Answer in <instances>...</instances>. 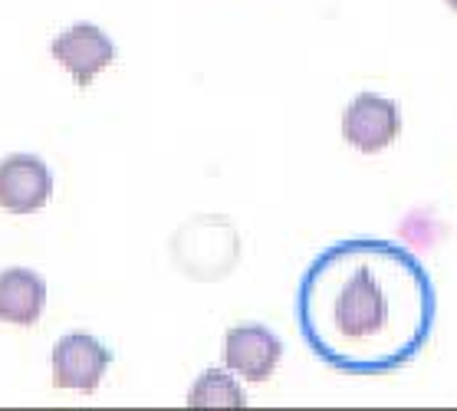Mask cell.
<instances>
[{
  "label": "cell",
  "mask_w": 457,
  "mask_h": 411,
  "mask_svg": "<svg viewBox=\"0 0 457 411\" xmlns=\"http://www.w3.org/2000/svg\"><path fill=\"white\" fill-rule=\"evenodd\" d=\"M437 297L425 264L392 240H339L303 273V342L343 375H388L418 359L435 332Z\"/></svg>",
  "instance_id": "1"
},
{
  "label": "cell",
  "mask_w": 457,
  "mask_h": 411,
  "mask_svg": "<svg viewBox=\"0 0 457 411\" xmlns=\"http://www.w3.org/2000/svg\"><path fill=\"white\" fill-rule=\"evenodd\" d=\"M402 132V113L392 99L375 93L355 96L343 113V138L362 155H375L388 148Z\"/></svg>",
  "instance_id": "2"
},
{
  "label": "cell",
  "mask_w": 457,
  "mask_h": 411,
  "mask_svg": "<svg viewBox=\"0 0 457 411\" xmlns=\"http://www.w3.org/2000/svg\"><path fill=\"white\" fill-rule=\"evenodd\" d=\"M109 362H112V352L105 349L103 342L86 332H70L53 349V385L73 391H96Z\"/></svg>",
  "instance_id": "3"
},
{
  "label": "cell",
  "mask_w": 457,
  "mask_h": 411,
  "mask_svg": "<svg viewBox=\"0 0 457 411\" xmlns=\"http://www.w3.org/2000/svg\"><path fill=\"white\" fill-rule=\"evenodd\" d=\"M280 356L283 342L260 323L234 326L224 336V362L244 382H267L273 375V369L280 365Z\"/></svg>",
  "instance_id": "4"
},
{
  "label": "cell",
  "mask_w": 457,
  "mask_h": 411,
  "mask_svg": "<svg viewBox=\"0 0 457 411\" xmlns=\"http://www.w3.org/2000/svg\"><path fill=\"white\" fill-rule=\"evenodd\" d=\"M50 53H53V60L73 76L76 86H83V89L105 70V66H112V60H115L112 40H109L99 27H93V23H76V27H70L66 33H60V37L53 40Z\"/></svg>",
  "instance_id": "5"
},
{
  "label": "cell",
  "mask_w": 457,
  "mask_h": 411,
  "mask_svg": "<svg viewBox=\"0 0 457 411\" xmlns=\"http://www.w3.org/2000/svg\"><path fill=\"white\" fill-rule=\"evenodd\" d=\"M53 195L50 168L37 155H11L0 162V207L11 214H33Z\"/></svg>",
  "instance_id": "6"
},
{
  "label": "cell",
  "mask_w": 457,
  "mask_h": 411,
  "mask_svg": "<svg viewBox=\"0 0 457 411\" xmlns=\"http://www.w3.org/2000/svg\"><path fill=\"white\" fill-rule=\"evenodd\" d=\"M46 306V283L40 273L23 267L0 273V323L33 326Z\"/></svg>",
  "instance_id": "7"
},
{
  "label": "cell",
  "mask_w": 457,
  "mask_h": 411,
  "mask_svg": "<svg viewBox=\"0 0 457 411\" xmlns=\"http://www.w3.org/2000/svg\"><path fill=\"white\" fill-rule=\"evenodd\" d=\"M244 391L228 372L208 369L187 391V408H244Z\"/></svg>",
  "instance_id": "8"
},
{
  "label": "cell",
  "mask_w": 457,
  "mask_h": 411,
  "mask_svg": "<svg viewBox=\"0 0 457 411\" xmlns=\"http://www.w3.org/2000/svg\"><path fill=\"white\" fill-rule=\"evenodd\" d=\"M447 7H451V11H457V0H445Z\"/></svg>",
  "instance_id": "9"
}]
</instances>
